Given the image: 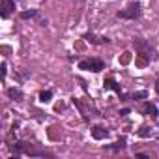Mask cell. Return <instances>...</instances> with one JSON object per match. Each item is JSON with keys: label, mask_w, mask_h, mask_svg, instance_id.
<instances>
[{"label": "cell", "mask_w": 159, "mask_h": 159, "mask_svg": "<svg viewBox=\"0 0 159 159\" xmlns=\"http://www.w3.org/2000/svg\"><path fill=\"white\" fill-rule=\"evenodd\" d=\"M140 15H142V6H140V2H131L125 10H120V11L116 13L118 19H127V21L140 19Z\"/></svg>", "instance_id": "cell-1"}, {"label": "cell", "mask_w": 159, "mask_h": 159, "mask_svg": "<svg viewBox=\"0 0 159 159\" xmlns=\"http://www.w3.org/2000/svg\"><path fill=\"white\" fill-rule=\"evenodd\" d=\"M79 69L83 71H92V73H99L105 69V62L101 58H86L79 62Z\"/></svg>", "instance_id": "cell-2"}, {"label": "cell", "mask_w": 159, "mask_h": 159, "mask_svg": "<svg viewBox=\"0 0 159 159\" xmlns=\"http://www.w3.org/2000/svg\"><path fill=\"white\" fill-rule=\"evenodd\" d=\"M133 45H135V49L139 51L140 56H146L148 60H155V49H153L148 41H144V39H135Z\"/></svg>", "instance_id": "cell-3"}, {"label": "cell", "mask_w": 159, "mask_h": 159, "mask_svg": "<svg viewBox=\"0 0 159 159\" xmlns=\"http://www.w3.org/2000/svg\"><path fill=\"white\" fill-rule=\"evenodd\" d=\"M103 88H105V90H114V92H116V94L122 98V101H127V99H129V98H127V96L122 92L120 84L114 81V79H111V77H109V79H105V83H103Z\"/></svg>", "instance_id": "cell-4"}, {"label": "cell", "mask_w": 159, "mask_h": 159, "mask_svg": "<svg viewBox=\"0 0 159 159\" xmlns=\"http://www.w3.org/2000/svg\"><path fill=\"white\" fill-rule=\"evenodd\" d=\"M13 10H15V0H2V11H0V17L8 19Z\"/></svg>", "instance_id": "cell-5"}, {"label": "cell", "mask_w": 159, "mask_h": 159, "mask_svg": "<svg viewBox=\"0 0 159 159\" xmlns=\"http://www.w3.org/2000/svg\"><path fill=\"white\" fill-rule=\"evenodd\" d=\"M84 39L88 41V43H92V45H103V43H109L111 39L109 38H105V36H94V34H84Z\"/></svg>", "instance_id": "cell-6"}, {"label": "cell", "mask_w": 159, "mask_h": 159, "mask_svg": "<svg viewBox=\"0 0 159 159\" xmlns=\"http://www.w3.org/2000/svg\"><path fill=\"white\" fill-rule=\"evenodd\" d=\"M92 137H94L96 140H103V139H107V137H109V131L98 125V127H94V129H92Z\"/></svg>", "instance_id": "cell-7"}, {"label": "cell", "mask_w": 159, "mask_h": 159, "mask_svg": "<svg viewBox=\"0 0 159 159\" xmlns=\"http://www.w3.org/2000/svg\"><path fill=\"white\" fill-rule=\"evenodd\" d=\"M127 144H125V137H122L120 140H116L114 144H105V148L107 150H112V152H120V150H124Z\"/></svg>", "instance_id": "cell-8"}, {"label": "cell", "mask_w": 159, "mask_h": 159, "mask_svg": "<svg viewBox=\"0 0 159 159\" xmlns=\"http://www.w3.org/2000/svg\"><path fill=\"white\" fill-rule=\"evenodd\" d=\"M144 111H146L148 114H152V118H153V120H157V118H159V111H157V107H155L153 103L146 101V107H144Z\"/></svg>", "instance_id": "cell-9"}, {"label": "cell", "mask_w": 159, "mask_h": 159, "mask_svg": "<svg viewBox=\"0 0 159 159\" xmlns=\"http://www.w3.org/2000/svg\"><path fill=\"white\" fill-rule=\"evenodd\" d=\"M8 96H10L11 99H15V101H21V99H23V92H21L19 88H10V90H8Z\"/></svg>", "instance_id": "cell-10"}, {"label": "cell", "mask_w": 159, "mask_h": 159, "mask_svg": "<svg viewBox=\"0 0 159 159\" xmlns=\"http://www.w3.org/2000/svg\"><path fill=\"white\" fill-rule=\"evenodd\" d=\"M51 99H52V92H51V90H43V92L39 94V101H41V103H49Z\"/></svg>", "instance_id": "cell-11"}, {"label": "cell", "mask_w": 159, "mask_h": 159, "mask_svg": "<svg viewBox=\"0 0 159 159\" xmlns=\"http://www.w3.org/2000/svg\"><path fill=\"white\" fill-rule=\"evenodd\" d=\"M38 15V10H30V11H21V19H32Z\"/></svg>", "instance_id": "cell-12"}, {"label": "cell", "mask_w": 159, "mask_h": 159, "mask_svg": "<svg viewBox=\"0 0 159 159\" xmlns=\"http://www.w3.org/2000/svg\"><path fill=\"white\" fill-rule=\"evenodd\" d=\"M146 98H148V92L146 90H140V92L131 94V99H146Z\"/></svg>", "instance_id": "cell-13"}, {"label": "cell", "mask_w": 159, "mask_h": 159, "mask_svg": "<svg viewBox=\"0 0 159 159\" xmlns=\"http://www.w3.org/2000/svg\"><path fill=\"white\" fill-rule=\"evenodd\" d=\"M139 135H140V137H148V135H152V131H150L148 127H142V131H139Z\"/></svg>", "instance_id": "cell-14"}, {"label": "cell", "mask_w": 159, "mask_h": 159, "mask_svg": "<svg viewBox=\"0 0 159 159\" xmlns=\"http://www.w3.org/2000/svg\"><path fill=\"white\" fill-rule=\"evenodd\" d=\"M127 114H129V109H122L120 111V116H127Z\"/></svg>", "instance_id": "cell-15"}, {"label": "cell", "mask_w": 159, "mask_h": 159, "mask_svg": "<svg viewBox=\"0 0 159 159\" xmlns=\"http://www.w3.org/2000/svg\"><path fill=\"white\" fill-rule=\"evenodd\" d=\"M6 73H8V69H6V62L2 64V77H6Z\"/></svg>", "instance_id": "cell-16"}, {"label": "cell", "mask_w": 159, "mask_h": 159, "mask_svg": "<svg viewBox=\"0 0 159 159\" xmlns=\"http://www.w3.org/2000/svg\"><path fill=\"white\" fill-rule=\"evenodd\" d=\"M155 90H157V94H159V79L155 81Z\"/></svg>", "instance_id": "cell-17"}]
</instances>
